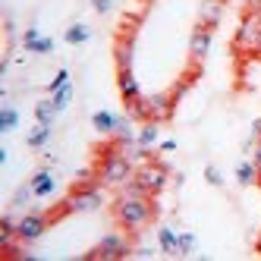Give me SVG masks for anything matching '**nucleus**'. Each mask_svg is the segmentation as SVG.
<instances>
[{"label": "nucleus", "instance_id": "14", "mask_svg": "<svg viewBox=\"0 0 261 261\" xmlns=\"http://www.w3.org/2000/svg\"><path fill=\"white\" fill-rule=\"evenodd\" d=\"M158 246H161L164 255L179 258V233L173 227H158Z\"/></svg>", "mask_w": 261, "mask_h": 261}, {"label": "nucleus", "instance_id": "29", "mask_svg": "<svg viewBox=\"0 0 261 261\" xmlns=\"http://www.w3.org/2000/svg\"><path fill=\"white\" fill-rule=\"evenodd\" d=\"M63 85H69V69H60V72H57V76H54V79H50V85H47V91H50V95H54V91H60Z\"/></svg>", "mask_w": 261, "mask_h": 261}, {"label": "nucleus", "instance_id": "16", "mask_svg": "<svg viewBox=\"0 0 261 261\" xmlns=\"http://www.w3.org/2000/svg\"><path fill=\"white\" fill-rule=\"evenodd\" d=\"M198 16H201V22H198V25H208V29H214V25L220 22V16H223V4H220V0H201V10H198Z\"/></svg>", "mask_w": 261, "mask_h": 261}, {"label": "nucleus", "instance_id": "36", "mask_svg": "<svg viewBox=\"0 0 261 261\" xmlns=\"http://www.w3.org/2000/svg\"><path fill=\"white\" fill-rule=\"evenodd\" d=\"M252 161H255V167H258V170H261V142L255 145V151H252Z\"/></svg>", "mask_w": 261, "mask_h": 261}, {"label": "nucleus", "instance_id": "17", "mask_svg": "<svg viewBox=\"0 0 261 261\" xmlns=\"http://www.w3.org/2000/svg\"><path fill=\"white\" fill-rule=\"evenodd\" d=\"M91 126H95L101 136H114V133H117V126H120V117H117V114H110V110H98V114L91 117Z\"/></svg>", "mask_w": 261, "mask_h": 261}, {"label": "nucleus", "instance_id": "10", "mask_svg": "<svg viewBox=\"0 0 261 261\" xmlns=\"http://www.w3.org/2000/svg\"><path fill=\"white\" fill-rule=\"evenodd\" d=\"M114 63H117V69H133V63H136V29L126 32L123 38L117 41Z\"/></svg>", "mask_w": 261, "mask_h": 261}, {"label": "nucleus", "instance_id": "19", "mask_svg": "<svg viewBox=\"0 0 261 261\" xmlns=\"http://www.w3.org/2000/svg\"><path fill=\"white\" fill-rule=\"evenodd\" d=\"M63 38H66V44H85L88 38H91V29L85 25V22H72V25H66V32H63Z\"/></svg>", "mask_w": 261, "mask_h": 261}, {"label": "nucleus", "instance_id": "25", "mask_svg": "<svg viewBox=\"0 0 261 261\" xmlns=\"http://www.w3.org/2000/svg\"><path fill=\"white\" fill-rule=\"evenodd\" d=\"M126 110H129V117H133V120L148 123V95H139L136 101H126Z\"/></svg>", "mask_w": 261, "mask_h": 261}, {"label": "nucleus", "instance_id": "7", "mask_svg": "<svg viewBox=\"0 0 261 261\" xmlns=\"http://www.w3.org/2000/svg\"><path fill=\"white\" fill-rule=\"evenodd\" d=\"M47 214H38V211H32V214H22L19 217V227H16V233H19V242H35V239H41L44 230H47Z\"/></svg>", "mask_w": 261, "mask_h": 261}, {"label": "nucleus", "instance_id": "11", "mask_svg": "<svg viewBox=\"0 0 261 261\" xmlns=\"http://www.w3.org/2000/svg\"><path fill=\"white\" fill-rule=\"evenodd\" d=\"M22 47L32 50V54H50L54 50V38H47V35H41L38 25H29L25 35H22Z\"/></svg>", "mask_w": 261, "mask_h": 261}, {"label": "nucleus", "instance_id": "6", "mask_svg": "<svg viewBox=\"0 0 261 261\" xmlns=\"http://www.w3.org/2000/svg\"><path fill=\"white\" fill-rule=\"evenodd\" d=\"M233 44L239 50H258V44H261V16H255V13L242 16V22L236 25V35H233Z\"/></svg>", "mask_w": 261, "mask_h": 261}, {"label": "nucleus", "instance_id": "1", "mask_svg": "<svg viewBox=\"0 0 261 261\" xmlns=\"http://www.w3.org/2000/svg\"><path fill=\"white\" fill-rule=\"evenodd\" d=\"M114 217L117 223L126 230V233H139L148 220L154 217V204H151V195H120L114 201Z\"/></svg>", "mask_w": 261, "mask_h": 261}, {"label": "nucleus", "instance_id": "34", "mask_svg": "<svg viewBox=\"0 0 261 261\" xmlns=\"http://www.w3.org/2000/svg\"><path fill=\"white\" fill-rule=\"evenodd\" d=\"M249 139H255V142H261V117H258V120L252 123V136H249Z\"/></svg>", "mask_w": 261, "mask_h": 261}, {"label": "nucleus", "instance_id": "31", "mask_svg": "<svg viewBox=\"0 0 261 261\" xmlns=\"http://www.w3.org/2000/svg\"><path fill=\"white\" fill-rule=\"evenodd\" d=\"M91 7H95V13H110V10H114V0H91Z\"/></svg>", "mask_w": 261, "mask_h": 261}, {"label": "nucleus", "instance_id": "21", "mask_svg": "<svg viewBox=\"0 0 261 261\" xmlns=\"http://www.w3.org/2000/svg\"><path fill=\"white\" fill-rule=\"evenodd\" d=\"M16 126H19V110L13 104H4L0 107V133H13Z\"/></svg>", "mask_w": 261, "mask_h": 261}, {"label": "nucleus", "instance_id": "23", "mask_svg": "<svg viewBox=\"0 0 261 261\" xmlns=\"http://www.w3.org/2000/svg\"><path fill=\"white\" fill-rule=\"evenodd\" d=\"M158 139H161V126H158L154 120H148V123L139 129V145H145V148H154V145H158Z\"/></svg>", "mask_w": 261, "mask_h": 261}, {"label": "nucleus", "instance_id": "26", "mask_svg": "<svg viewBox=\"0 0 261 261\" xmlns=\"http://www.w3.org/2000/svg\"><path fill=\"white\" fill-rule=\"evenodd\" d=\"M72 95H76V88H72V82H69V85H63L60 91H54V95H50V101H54V107H57L60 114H63V110L69 107V101H72Z\"/></svg>", "mask_w": 261, "mask_h": 261}, {"label": "nucleus", "instance_id": "4", "mask_svg": "<svg viewBox=\"0 0 261 261\" xmlns=\"http://www.w3.org/2000/svg\"><path fill=\"white\" fill-rule=\"evenodd\" d=\"M145 195H161L167 189V182H170V170H167V164H158V161H148L142 167H136V176H133Z\"/></svg>", "mask_w": 261, "mask_h": 261}, {"label": "nucleus", "instance_id": "15", "mask_svg": "<svg viewBox=\"0 0 261 261\" xmlns=\"http://www.w3.org/2000/svg\"><path fill=\"white\" fill-rule=\"evenodd\" d=\"M50 139H54V126H50V123H38V126H35L32 133L25 136V145L35 148V151H41V148H47Z\"/></svg>", "mask_w": 261, "mask_h": 261}, {"label": "nucleus", "instance_id": "35", "mask_svg": "<svg viewBox=\"0 0 261 261\" xmlns=\"http://www.w3.org/2000/svg\"><path fill=\"white\" fill-rule=\"evenodd\" d=\"M133 255H136V258H154V252H151V249H145V246H142V249H136Z\"/></svg>", "mask_w": 261, "mask_h": 261}, {"label": "nucleus", "instance_id": "18", "mask_svg": "<svg viewBox=\"0 0 261 261\" xmlns=\"http://www.w3.org/2000/svg\"><path fill=\"white\" fill-rule=\"evenodd\" d=\"M126 148V158H129V164H133V167H142V164H148V161H154V151H151V148H145V145H139L136 142V148L133 145H123Z\"/></svg>", "mask_w": 261, "mask_h": 261}, {"label": "nucleus", "instance_id": "9", "mask_svg": "<svg viewBox=\"0 0 261 261\" xmlns=\"http://www.w3.org/2000/svg\"><path fill=\"white\" fill-rule=\"evenodd\" d=\"M211 44H214V29L198 25V29L192 32V38H189V54H192V60L201 63V60L211 54Z\"/></svg>", "mask_w": 261, "mask_h": 261}, {"label": "nucleus", "instance_id": "33", "mask_svg": "<svg viewBox=\"0 0 261 261\" xmlns=\"http://www.w3.org/2000/svg\"><path fill=\"white\" fill-rule=\"evenodd\" d=\"M158 148H161L164 154H170V151H176V139H164V142H161Z\"/></svg>", "mask_w": 261, "mask_h": 261}, {"label": "nucleus", "instance_id": "13", "mask_svg": "<svg viewBox=\"0 0 261 261\" xmlns=\"http://www.w3.org/2000/svg\"><path fill=\"white\" fill-rule=\"evenodd\" d=\"M117 88H120L123 101H136V98L142 95L139 79H136V72H133V69H117Z\"/></svg>", "mask_w": 261, "mask_h": 261}, {"label": "nucleus", "instance_id": "32", "mask_svg": "<svg viewBox=\"0 0 261 261\" xmlns=\"http://www.w3.org/2000/svg\"><path fill=\"white\" fill-rule=\"evenodd\" d=\"M76 186H91V170H79L76 173Z\"/></svg>", "mask_w": 261, "mask_h": 261}, {"label": "nucleus", "instance_id": "37", "mask_svg": "<svg viewBox=\"0 0 261 261\" xmlns=\"http://www.w3.org/2000/svg\"><path fill=\"white\" fill-rule=\"evenodd\" d=\"M249 13H255V16H261V0H249Z\"/></svg>", "mask_w": 261, "mask_h": 261}, {"label": "nucleus", "instance_id": "39", "mask_svg": "<svg viewBox=\"0 0 261 261\" xmlns=\"http://www.w3.org/2000/svg\"><path fill=\"white\" fill-rule=\"evenodd\" d=\"M258 54H261V44H258Z\"/></svg>", "mask_w": 261, "mask_h": 261}, {"label": "nucleus", "instance_id": "30", "mask_svg": "<svg viewBox=\"0 0 261 261\" xmlns=\"http://www.w3.org/2000/svg\"><path fill=\"white\" fill-rule=\"evenodd\" d=\"M204 179H208V186H223V173H220V167L208 164V167H204Z\"/></svg>", "mask_w": 261, "mask_h": 261}, {"label": "nucleus", "instance_id": "12", "mask_svg": "<svg viewBox=\"0 0 261 261\" xmlns=\"http://www.w3.org/2000/svg\"><path fill=\"white\" fill-rule=\"evenodd\" d=\"M29 182H32V189H35V198H47V195H54V189H57V179H54V173L47 170V167L35 170Z\"/></svg>", "mask_w": 261, "mask_h": 261}, {"label": "nucleus", "instance_id": "28", "mask_svg": "<svg viewBox=\"0 0 261 261\" xmlns=\"http://www.w3.org/2000/svg\"><path fill=\"white\" fill-rule=\"evenodd\" d=\"M29 198H35L32 182H29V186H19V189H16V195H13V208H25V204H29Z\"/></svg>", "mask_w": 261, "mask_h": 261}, {"label": "nucleus", "instance_id": "38", "mask_svg": "<svg viewBox=\"0 0 261 261\" xmlns=\"http://www.w3.org/2000/svg\"><path fill=\"white\" fill-rule=\"evenodd\" d=\"M258 252H261V233H258Z\"/></svg>", "mask_w": 261, "mask_h": 261}, {"label": "nucleus", "instance_id": "20", "mask_svg": "<svg viewBox=\"0 0 261 261\" xmlns=\"http://www.w3.org/2000/svg\"><path fill=\"white\" fill-rule=\"evenodd\" d=\"M258 167H255V161H242L239 167H236V182L239 186H252V182H258Z\"/></svg>", "mask_w": 261, "mask_h": 261}, {"label": "nucleus", "instance_id": "3", "mask_svg": "<svg viewBox=\"0 0 261 261\" xmlns=\"http://www.w3.org/2000/svg\"><path fill=\"white\" fill-rule=\"evenodd\" d=\"M101 204H104V189L91 182V186H79L72 195H66L57 214H85V211H98Z\"/></svg>", "mask_w": 261, "mask_h": 261}, {"label": "nucleus", "instance_id": "24", "mask_svg": "<svg viewBox=\"0 0 261 261\" xmlns=\"http://www.w3.org/2000/svg\"><path fill=\"white\" fill-rule=\"evenodd\" d=\"M114 136H117L120 145H133V142H139V129L129 123V120L120 117V126H117V133H114Z\"/></svg>", "mask_w": 261, "mask_h": 261}, {"label": "nucleus", "instance_id": "5", "mask_svg": "<svg viewBox=\"0 0 261 261\" xmlns=\"http://www.w3.org/2000/svg\"><path fill=\"white\" fill-rule=\"evenodd\" d=\"M133 252H136V249L129 246V239H126L123 233H107L85 258H88V261H95V258H101V261H120V258H129Z\"/></svg>", "mask_w": 261, "mask_h": 261}, {"label": "nucleus", "instance_id": "8", "mask_svg": "<svg viewBox=\"0 0 261 261\" xmlns=\"http://www.w3.org/2000/svg\"><path fill=\"white\" fill-rule=\"evenodd\" d=\"M176 110V98L170 91H158V95H148V120L154 123H167Z\"/></svg>", "mask_w": 261, "mask_h": 261}, {"label": "nucleus", "instance_id": "22", "mask_svg": "<svg viewBox=\"0 0 261 261\" xmlns=\"http://www.w3.org/2000/svg\"><path fill=\"white\" fill-rule=\"evenodd\" d=\"M57 114H60V110L54 107V101H50V98H44V101L35 104V120H38V123H50V126H54Z\"/></svg>", "mask_w": 261, "mask_h": 261}, {"label": "nucleus", "instance_id": "27", "mask_svg": "<svg viewBox=\"0 0 261 261\" xmlns=\"http://www.w3.org/2000/svg\"><path fill=\"white\" fill-rule=\"evenodd\" d=\"M195 246H198V239H195V233H179V258H189L192 252H195Z\"/></svg>", "mask_w": 261, "mask_h": 261}, {"label": "nucleus", "instance_id": "2", "mask_svg": "<svg viewBox=\"0 0 261 261\" xmlns=\"http://www.w3.org/2000/svg\"><path fill=\"white\" fill-rule=\"evenodd\" d=\"M133 176H136V167L129 164V158L110 148V151L104 154V161H101V167H98V179L104 186H123Z\"/></svg>", "mask_w": 261, "mask_h": 261}]
</instances>
